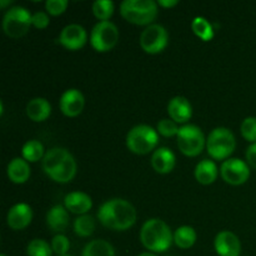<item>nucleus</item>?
I'll list each match as a JSON object with an SVG mask.
<instances>
[{"mask_svg":"<svg viewBox=\"0 0 256 256\" xmlns=\"http://www.w3.org/2000/svg\"><path fill=\"white\" fill-rule=\"evenodd\" d=\"M98 219L108 229L125 232L136 222V210L126 200L112 199L99 208Z\"/></svg>","mask_w":256,"mask_h":256,"instance_id":"1","label":"nucleus"},{"mask_svg":"<svg viewBox=\"0 0 256 256\" xmlns=\"http://www.w3.org/2000/svg\"><path fill=\"white\" fill-rule=\"evenodd\" d=\"M76 162L74 156L62 148H52L42 158V170L54 182L65 184L76 175Z\"/></svg>","mask_w":256,"mask_h":256,"instance_id":"2","label":"nucleus"},{"mask_svg":"<svg viewBox=\"0 0 256 256\" xmlns=\"http://www.w3.org/2000/svg\"><path fill=\"white\" fill-rule=\"evenodd\" d=\"M140 242L150 252H164L174 242V235L166 222L160 219H150L140 230Z\"/></svg>","mask_w":256,"mask_h":256,"instance_id":"3","label":"nucleus"},{"mask_svg":"<svg viewBox=\"0 0 256 256\" xmlns=\"http://www.w3.org/2000/svg\"><path fill=\"white\" fill-rule=\"evenodd\" d=\"M158 2L152 0H124L120 14L126 22L135 25H152L158 16Z\"/></svg>","mask_w":256,"mask_h":256,"instance_id":"4","label":"nucleus"},{"mask_svg":"<svg viewBox=\"0 0 256 256\" xmlns=\"http://www.w3.org/2000/svg\"><path fill=\"white\" fill-rule=\"evenodd\" d=\"M158 142V132L149 125H136L126 135L128 149L138 155L149 154L156 148Z\"/></svg>","mask_w":256,"mask_h":256,"instance_id":"5","label":"nucleus"},{"mask_svg":"<svg viewBox=\"0 0 256 256\" xmlns=\"http://www.w3.org/2000/svg\"><path fill=\"white\" fill-rule=\"evenodd\" d=\"M236 140L226 128H215L206 139L208 154L215 160H225L234 152Z\"/></svg>","mask_w":256,"mask_h":256,"instance_id":"6","label":"nucleus"},{"mask_svg":"<svg viewBox=\"0 0 256 256\" xmlns=\"http://www.w3.org/2000/svg\"><path fill=\"white\" fill-rule=\"evenodd\" d=\"M176 140L180 152L190 158L200 155L204 148L206 146V139H205L202 129L192 124H188L180 128L176 135Z\"/></svg>","mask_w":256,"mask_h":256,"instance_id":"7","label":"nucleus"},{"mask_svg":"<svg viewBox=\"0 0 256 256\" xmlns=\"http://www.w3.org/2000/svg\"><path fill=\"white\" fill-rule=\"evenodd\" d=\"M32 15L26 8L14 6L8 10L2 19V30L5 34L12 39L22 38L29 32Z\"/></svg>","mask_w":256,"mask_h":256,"instance_id":"8","label":"nucleus"},{"mask_svg":"<svg viewBox=\"0 0 256 256\" xmlns=\"http://www.w3.org/2000/svg\"><path fill=\"white\" fill-rule=\"evenodd\" d=\"M119 42V30L112 22H99L90 34L92 46L99 52H110Z\"/></svg>","mask_w":256,"mask_h":256,"instance_id":"9","label":"nucleus"},{"mask_svg":"<svg viewBox=\"0 0 256 256\" xmlns=\"http://www.w3.org/2000/svg\"><path fill=\"white\" fill-rule=\"evenodd\" d=\"M169 34L162 25L152 24L142 30L140 46L148 54H159L168 46Z\"/></svg>","mask_w":256,"mask_h":256,"instance_id":"10","label":"nucleus"},{"mask_svg":"<svg viewBox=\"0 0 256 256\" xmlns=\"http://www.w3.org/2000/svg\"><path fill=\"white\" fill-rule=\"evenodd\" d=\"M220 174L222 180L230 185H242L248 182L250 176V168L248 162L242 160L232 158V159L225 160L220 168Z\"/></svg>","mask_w":256,"mask_h":256,"instance_id":"11","label":"nucleus"},{"mask_svg":"<svg viewBox=\"0 0 256 256\" xmlns=\"http://www.w3.org/2000/svg\"><path fill=\"white\" fill-rule=\"evenodd\" d=\"M86 40V30L79 24L66 25L59 35V42L68 50L82 49Z\"/></svg>","mask_w":256,"mask_h":256,"instance_id":"12","label":"nucleus"},{"mask_svg":"<svg viewBox=\"0 0 256 256\" xmlns=\"http://www.w3.org/2000/svg\"><path fill=\"white\" fill-rule=\"evenodd\" d=\"M60 110L65 116L75 118L82 114L85 105L84 95L78 89H69L60 98Z\"/></svg>","mask_w":256,"mask_h":256,"instance_id":"13","label":"nucleus"},{"mask_svg":"<svg viewBox=\"0 0 256 256\" xmlns=\"http://www.w3.org/2000/svg\"><path fill=\"white\" fill-rule=\"evenodd\" d=\"M215 250L220 256H240L242 252V242L239 238L232 232H220L214 242Z\"/></svg>","mask_w":256,"mask_h":256,"instance_id":"14","label":"nucleus"},{"mask_svg":"<svg viewBox=\"0 0 256 256\" xmlns=\"http://www.w3.org/2000/svg\"><path fill=\"white\" fill-rule=\"evenodd\" d=\"M32 220V210L28 204L20 202L10 208L6 215L8 226L12 230H22L30 225Z\"/></svg>","mask_w":256,"mask_h":256,"instance_id":"15","label":"nucleus"},{"mask_svg":"<svg viewBox=\"0 0 256 256\" xmlns=\"http://www.w3.org/2000/svg\"><path fill=\"white\" fill-rule=\"evenodd\" d=\"M168 112L170 115V119L174 120L175 122H189L192 116V106L189 100L184 96H175L168 104Z\"/></svg>","mask_w":256,"mask_h":256,"instance_id":"16","label":"nucleus"},{"mask_svg":"<svg viewBox=\"0 0 256 256\" xmlns=\"http://www.w3.org/2000/svg\"><path fill=\"white\" fill-rule=\"evenodd\" d=\"M176 162L175 154L168 148H159L152 155V166L158 174H169Z\"/></svg>","mask_w":256,"mask_h":256,"instance_id":"17","label":"nucleus"},{"mask_svg":"<svg viewBox=\"0 0 256 256\" xmlns=\"http://www.w3.org/2000/svg\"><path fill=\"white\" fill-rule=\"evenodd\" d=\"M65 209L72 214L85 215L92 208V198L82 192H70L64 199Z\"/></svg>","mask_w":256,"mask_h":256,"instance_id":"18","label":"nucleus"},{"mask_svg":"<svg viewBox=\"0 0 256 256\" xmlns=\"http://www.w3.org/2000/svg\"><path fill=\"white\" fill-rule=\"evenodd\" d=\"M52 114V105L44 98H34L26 105V115L35 122H45Z\"/></svg>","mask_w":256,"mask_h":256,"instance_id":"19","label":"nucleus"},{"mask_svg":"<svg viewBox=\"0 0 256 256\" xmlns=\"http://www.w3.org/2000/svg\"><path fill=\"white\" fill-rule=\"evenodd\" d=\"M8 178L14 184H24L30 178L29 162L22 158H14L8 165Z\"/></svg>","mask_w":256,"mask_h":256,"instance_id":"20","label":"nucleus"},{"mask_svg":"<svg viewBox=\"0 0 256 256\" xmlns=\"http://www.w3.org/2000/svg\"><path fill=\"white\" fill-rule=\"evenodd\" d=\"M46 224L49 229L55 232H62L69 225V214L68 210L62 205H55L48 212Z\"/></svg>","mask_w":256,"mask_h":256,"instance_id":"21","label":"nucleus"},{"mask_svg":"<svg viewBox=\"0 0 256 256\" xmlns=\"http://www.w3.org/2000/svg\"><path fill=\"white\" fill-rule=\"evenodd\" d=\"M219 170L212 160H202L195 168V179L202 185H210L216 180Z\"/></svg>","mask_w":256,"mask_h":256,"instance_id":"22","label":"nucleus"},{"mask_svg":"<svg viewBox=\"0 0 256 256\" xmlns=\"http://www.w3.org/2000/svg\"><path fill=\"white\" fill-rule=\"evenodd\" d=\"M82 256H115V250L106 240L96 239L85 245Z\"/></svg>","mask_w":256,"mask_h":256,"instance_id":"23","label":"nucleus"},{"mask_svg":"<svg viewBox=\"0 0 256 256\" xmlns=\"http://www.w3.org/2000/svg\"><path fill=\"white\" fill-rule=\"evenodd\" d=\"M196 232L192 226H180L174 232V242L180 249H190L196 242Z\"/></svg>","mask_w":256,"mask_h":256,"instance_id":"24","label":"nucleus"},{"mask_svg":"<svg viewBox=\"0 0 256 256\" xmlns=\"http://www.w3.org/2000/svg\"><path fill=\"white\" fill-rule=\"evenodd\" d=\"M22 154L28 162H36L44 158V145L38 140H29L22 146Z\"/></svg>","mask_w":256,"mask_h":256,"instance_id":"25","label":"nucleus"},{"mask_svg":"<svg viewBox=\"0 0 256 256\" xmlns=\"http://www.w3.org/2000/svg\"><path fill=\"white\" fill-rule=\"evenodd\" d=\"M192 29L194 34L202 42H210L214 38V28L209 20L202 16H196L192 22Z\"/></svg>","mask_w":256,"mask_h":256,"instance_id":"26","label":"nucleus"},{"mask_svg":"<svg viewBox=\"0 0 256 256\" xmlns=\"http://www.w3.org/2000/svg\"><path fill=\"white\" fill-rule=\"evenodd\" d=\"M95 220L92 215H80L74 222V232L78 236L88 238L94 232Z\"/></svg>","mask_w":256,"mask_h":256,"instance_id":"27","label":"nucleus"},{"mask_svg":"<svg viewBox=\"0 0 256 256\" xmlns=\"http://www.w3.org/2000/svg\"><path fill=\"white\" fill-rule=\"evenodd\" d=\"M114 12V2L110 0H96L92 4V14L100 22H109Z\"/></svg>","mask_w":256,"mask_h":256,"instance_id":"28","label":"nucleus"},{"mask_svg":"<svg viewBox=\"0 0 256 256\" xmlns=\"http://www.w3.org/2000/svg\"><path fill=\"white\" fill-rule=\"evenodd\" d=\"M28 256H52V249L45 240L34 239L28 244Z\"/></svg>","mask_w":256,"mask_h":256,"instance_id":"29","label":"nucleus"},{"mask_svg":"<svg viewBox=\"0 0 256 256\" xmlns=\"http://www.w3.org/2000/svg\"><path fill=\"white\" fill-rule=\"evenodd\" d=\"M242 138L250 142H256V118L249 116L242 120V126H240Z\"/></svg>","mask_w":256,"mask_h":256,"instance_id":"30","label":"nucleus"},{"mask_svg":"<svg viewBox=\"0 0 256 256\" xmlns=\"http://www.w3.org/2000/svg\"><path fill=\"white\" fill-rule=\"evenodd\" d=\"M180 128L178 126L176 122L172 119H162L158 122V132L165 138L176 136Z\"/></svg>","mask_w":256,"mask_h":256,"instance_id":"31","label":"nucleus"},{"mask_svg":"<svg viewBox=\"0 0 256 256\" xmlns=\"http://www.w3.org/2000/svg\"><path fill=\"white\" fill-rule=\"evenodd\" d=\"M70 248V242L68 238L62 234H58L52 240V249L58 256L66 255L68 250Z\"/></svg>","mask_w":256,"mask_h":256,"instance_id":"32","label":"nucleus"},{"mask_svg":"<svg viewBox=\"0 0 256 256\" xmlns=\"http://www.w3.org/2000/svg\"><path fill=\"white\" fill-rule=\"evenodd\" d=\"M66 0H48V2H45V9H46V12H49L50 15H54V16L62 14V12L66 10Z\"/></svg>","mask_w":256,"mask_h":256,"instance_id":"33","label":"nucleus"},{"mask_svg":"<svg viewBox=\"0 0 256 256\" xmlns=\"http://www.w3.org/2000/svg\"><path fill=\"white\" fill-rule=\"evenodd\" d=\"M32 22L36 29H45V28H48V25H49L50 20L46 12H36L35 14H32Z\"/></svg>","mask_w":256,"mask_h":256,"instance_id":"34","label":"nucleus"},{"mask_svg":"<svg viewBox=\"0 0 256 256\" xmlns=\"http://www.w3.org/2000/svg\"><path fill=\"white\" fill-rule=\"evenodd\" d=\"M246 162L248 165L256 170V142L250 145L246 150Z\"/></svg>","mask_w":256,"mask_h":256,"instance_id":"35","label":"nucleus"},{"mask_svg":"<svg viewBox=\"0 0 256 256\" xmlns=\"http://www.w3.org/2000/svg\"><path fill=\"white\" fill-rule=\"evenodd\" d=\"M158 5H160L162 8H172L175 5H178V2L176 0H159Z\"/></svg>","mask_w":256,"mask_h":256,"instance_id":"36","label":"nucleus"},{"mask_svg":"<svg viewBox=\"0 0 256 256\" xmlns=\"http://www.w3.org/2000/svg\"><path fill=\"white\" fill-rule=\"evenodd\" d=\"M9 4H12V0H8V2H4V0H0V8H2V9H4V8L6 6V5H9Z\"/></svg>","mask_w":256,"mask_h":256,"instance_id":"37","label":"nucleus"},{"mask_svg":"<svg viewBox=\"0 0 256 256\" xmlns=\"http://www.w3.org/2000/svg\"><path fill=\"white\" fill-rule=\"evenodd\" d=\"M138 256H156L155 254H152V252H142V254L138 255Z\"/></svg>","mask_w":256,"mask_h":256,"instance_id":"38","label":"nucleus"},{"mask_svg":"<svg viewBox=\"0 0 256 256\" xmlns=\"http://www.w3.org/2000/svg\"><path fill=\"white\" fill-rule=\"evenodd\" d=\"M0 256H6V255H5V254H2Z\"/></svg>","mask_w":256,"mask_h":256,"instance_id":"39","label":"nucleus"},{"mask_svg":"<svg viewBox=\"0 0 256 256\" xmlns=\"http://www.w3.org/2000/svg\"><path fill=\"white\" fill-rule=\"evenodd\" d=\"M64 256H70V255H64Z\"/></svg>","mask_w":256,"mask_h":256,"instance_id":"40","label":"nucleus"}]
</instances>
